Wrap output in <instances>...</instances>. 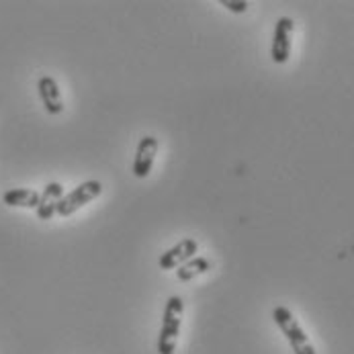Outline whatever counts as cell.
<instances>
[{"mask_svg":"<svg viewBox=\"0 0 354 354\" xmlns=\"http://www.w3.org/2000/svg\"><path fill=\"white\" fill-rule=\"evenodd\" d=\"M41 193L33 189H10L2 195V201L8 207H23V209H37Z\"/></svg>","mask_w":354,"mask_h":354,"instance_id":"obj_9","label":"cell"},{"mask_svg":"<svg viewBox=\"0 0 354 354\" xmlns=\"http://www.w3.org/2000/svg\"><path fill=\"white\" fill-rule=\"evenodd\" d=\"M272 319L279 326V330L285 334L291 351L295 354H317L309 336L305 334V330L301 328V324L297 322V317L293 315V311L285 305H277L272 309Z\"/></svg>","mask_w":354,"mask_h":354,"instance_id":"obj_2","label":"cell"},{"mask_svg":"<svg viewBox=\"0 0 354 354\" xmlns=\"http://www.w3.org/2000/svg\"><path fill=\"white\" fill-rule=\"evenodd\" d=\"M209 270H211V260H207L205 256H195V258H191L189 262H185L183 266L176 268V277H178L180 283H189V281L201 277Z\"/></svg>","mask_w":354,"mask_h":354,"instance_id":"obj_10","label":"cell"},{"mask_svg":"<svg viewBox=\"0 0 354 354\" xmlns=\"http://www.w3.org/2000/svg\"><path fill=\"white\" fill-rule=\"evenodd\" d=\"M293 31H295V23L291 17H281L277 21L274 35H272V48H270V55H272L274 64H287L289 62Z\"/></svg>","mask_w":354,"mask_h":354,"instance_id":"obj_4","label":"cell"},{"mask_svg":"<svg viewBox=\"0 0 354 354\" xmlns=\"http://www.w3.org/2000/svg\"><path fill=\"white\" fill-rule=\"evenodd\" d=\"M199 252V242L195 238H185L178 244H174L172 248H168L166 252L158 258V266L162 270H172L183 266L185 262H189L191 258H195V254Z\"/></svg>","mask_w":354,"mask_h":354,"instance_id":"obj_5","label":"cell"},{"mask_svg":"<svg viewBox=\"0 0 354 354\" xmlns=\"http://www.w3.org/2000/svg\"><path fill=\"white\" fill-rule=\"evenodd\" d=\"M64 199V187L59 183H48L37 205V217L41 221H50L53 215H57V205Z\"/></svg>","mask_w":354,"mask_h":354,"instance_id":"obj_8","label":"cell"},{"mask_svg":"<svg viewBox=\"0 0 354 354\" xmlns=\"http://www.w3.org/2000/svg\"><path fill=\"white\" fill-rule=\"evenodd\" d=\"M219 4H221L223 8H227V10L236 12V15L246 12V10H248V6H250V4H248V2H244V0H242V2H238V0H221Z\"/></svg>","mask_w":354,"mask_h":354,"instance_id":"obj_11","label":"cell"},{"mask_svg":"<svg viewBox=\"0 0 354 354\" xmlns=\"http://www.w3.org/2000/svg\"><path fill=\"white\" fill-rule=\"evenodd\" d=\"M37 93H39V99L44 102L46 111L50 115H59L64 113V99H62V91L55 82V78L51 76H41L37 80Z\"/></svg>","mask_w":354,"mask_h":354,"instance_id":"obj_7","label":"cell"},{"mask_svg":"<svg viewBox=\"0 0 354 354\" xmlns=\"http://www.w3.org/2000/svg\"><path fill=\"white\" fill-rule=\"evenodd\" d=\"M102 193L101 180H86L82 185H78L74 191H70L68 195H64V199L57 205V215L59 217H70L72 213H76L78 209H82L84 205L99 199Z\"/></svg>","mask_w":354,"mask_h":354,"instance_id":"obj_3","label":"cell"},{"mask_svg":"<svg viewBox=\"0 0 354 354\" xmlns=\"http://www.w3.org/2000/svg\"><path fill=\"white\" fill-rule=\"evenodd\" d=\"M158 148H160V144L153 136H146L140 140L136 158H133V176L136 178H148L150 176L156 156H158Z\"/></svg>","mask_w":354,"mask_h":354,"instance_id":"obj_6","label":"cell"},{"mask_svg":"<svg viewBox=\"0 0 354 354\" xmlns=\"http://www.w3.org/2000/svg\"><path fill=\"white\" fill-rule=\"evenodd\" d=\"M183 315H185V304L178 295H170L164 315H162V328L158 336V354H174L176 353V342L180 336L183 328Z\"/></svg>","mask_w":354,"mask_h":354,"instance_id":"obj_1","label":"cell"}]
</instances>
